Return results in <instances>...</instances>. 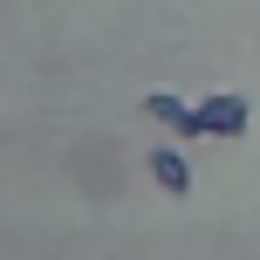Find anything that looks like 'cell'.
Listing matches in <instances>:
<instances>
[{
	"mask_svg": "<svg viewBox=\"0 0 260 260\" xmlns=\"http://www.w3.org/2000/svg\"><path fill=\"white\" fill-rule=\"evenodd\" d=\"M144 110H151L165 130H178V137H206V123H199V103H185V96H171V89H151V96H144Z\"/></svg>",
	"mask_w": 260,
	"mask_h": 260,
	"instance_id": "obj_2",
	"label": "cell"
},
{
	"mask_svg": "<svg viewBox=\"0 0 260 260\" xmlns=\"http://www.w3.org/2000/svg\"><path fill=\"white\" fill-rule=\"evenodd\" d=\"M247 96H233V89H219V96H206L199 103V123H206V137H240L247 130Z\"/></svg>",
	"mask_w": 260,
	"mask_h": 260,
	"instance_id": "obj_1",
	"label": "cell"
},
{
	"mask_svg": "<svg viewBox=\"0 0 260 260\" xmlns=\"http://www.w3.org/2000/svg\"><path fill=\"white\" fill-rule=\"evenodd\" d=\"M151 178L165 185L171 199H185V192H192V165H185V151H178V144H157V151H151Z\"/></svg>",
	"mask_w": 260,
	"mask_h": 260,
	"instance_id": "obj_3",
	"label": "cell"
}]
</instances>
